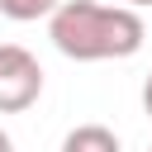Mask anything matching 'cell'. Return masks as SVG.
<instances>
[{
    "label": "cell",
    "instance_id": "6",
    "mask_svg": "<svg viewBox=\"0 0 152 152\" xmlns=\"http://www.w3.org/2000/svg\"><path fill=\"white\" fill-rule=\"evenodd\" d=\"M0 152H14V142H10V133L0 128Z\"/></svg>",
    "mask_w": 152,
    "mask_h": 152
},
{
    "label": "cell",
    "instance_id": "7",
    "mask_svg": "<svg viewBox=\"0 0 152 152\" xmlns=\"http://www.w3.org/2000/svg\"><path fill=\"white\" fill-rule=\"evenodd\" d=\"M114 5H128V10H142V5H152V0H114Z\"/></svg>",
    "mask_w": 152,
    "mask_h": 152
},
{
    "label": "cell",
    "instance_id": "3",
    "mask_svg": "<svg viewBox=\"0 0 152 152\" xmlns=\"http://www.w3.org/2000/svg\"><path fill=\"white\" fill-rule=\"evenodd\" d=\"M62 152H119V138L104 124H81L62 138Z\"/></svg>",
    "mask_w": 152,
    "mask_h": 152
},
{
    "label": "cell",
    "instance_id": "1",
    "mask_svg": "<svg viewBox=\"0 0 152 152\" xmlns=\"http://www.w3.org/2000/svg\"><path fill=\"white\" fill-rule=\"evenodd\" d=\"M48 38L71 62H109V57H133L147 38V24L128 5L62 0L48 14Z\"/></svg>",
    "mask_w": 152,
    "mask_h": 152
},
{
    "label": "cell",
    "instance_id": "2",
    "mask_svg": "<svg viewBox=\"0 0 152 152\" xmlns=\"http://www.w3.org/2000/svg\"><path fill=\"white\" fill-rule=\"evenodd\" d=\"M43 95V66L24 43H0V114H24Z\"/></svg>",
    "mask_w": 152,
    "mask_h": 152
},
{
    "label": "cell",
    "instance_id": "8",
    "mask_svg": "<svg viewBox=\"0 0 152 152\" xmlns=\"http://www.w3.org/2000/svg\"><path fill=\"white\" fill-rule=\"evenodd\" d=\"M147 152H152V147H147Z\"/></svg>",
    "mask_w": 152,
    "mask_h": 152
},
{
    "label": "cell",
    "instance_id": "4",
    "mask_svg": "<svg viewBox=\"0 0 152 152\" xmlns=\"http://www.w3.org/2000/svg\"><path fill=\"white\" fill-rule=\"evenodd\" d=\"M62 0H0V14L14 19V24H28V19H48Z\"/></svg>",
    "mask_w": 152,
    "mask_h": 152
},
{
    "label": "cell",
    "instance_id": "5",
    "mask_svg": "<svg viewBox=\"0 0 152 152\" xmlns=\"http://www.w3.org/2000/svg\"><path fill=\"white\" fill-rule=\"evenodd\" d=\"M142 109H147V119H152V71H147V81H142Z\"/></svg>",
    "mask_w": 152,
    "mask_h": 152
}]
</instances>
